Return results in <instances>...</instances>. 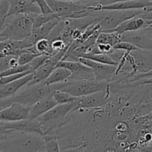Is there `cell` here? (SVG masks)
<instances>
[{
	"label": "cell",
	"instance_id": "cell-1",
	"mask_svg": "<svg viewBox=\"0 0 152 152\" xmlns=\"http://www.w3.org/2000/svg\"><path fill=\"white\" fill-rule=\"evenodd\" d=\"M111 97L97 108H77L59 131L61 151H143L152 134L151 97L145 86L110 85Z\"/></svg>",
	"mask_w": 152,
	"mask_h": 152
},
{
	"label": "cell",
	"instance_id": "cell-2",
	"mask_svg": "<svg viewBox=\"0 0 152 152\" xmlns=\"http://www.w3.org/2000/svg\"><path fill=\"white\" fill-rule=\"evenodd\" d=\"M0 151H45L44 137L36 132H15L0 141Z\"/></svg>",
	"mask_w": 152,
	"mask_h": 152
},
{
	"label": "cell",
	"instance_id": "cell-3",
	"mask_svg": "<svg viewBox=\"0 0 152 152\" xmlns=\"http://www.w3.org/2000/svg\"><path fill=\"white\" fill-rule=\"evenodd\" d=\"M54 90L45 80L34 84L27 83L14 96L7 99H0V108H4L13 102L31 106L38 101L53 95Z\"/></svg>",
	"mask_w": 152,
	"mask_h": 152
},
{
	"label": "cell",
	"instance_id": "cell-4",
	"mask_svg": "<svg viewBox=\"0 0 152 152\" xmlns=\"http://www.w3.org/2000/svg\"><path fill=\"white\" fill-rule=\"evenodd\" d=\"M37 13H21L7 18L5 25L0 35V40H22L32 33L33 20Z\"/></svg>",
	"mask_w": 152,
	"mask_h": 152
},
{
	"label": "cell",
	"instance_id": "cell-5",
	"mask_svg": "<svg viewBox=\"0 0 152 152\" xmlns=\"http://www.w3.org/2000/svg\"><path fill=\"white\" fill-rule=\"evenodd\" d=\"M74 108V101L69 103L57 104L45 114L37 117L42 129V134L58 135L59 129L65 124L67 116Z\"/></svg>",
	"mask_w": 152,
	"mask_h": 152
},
{
	"label": "cell",
	"instance_id": "cell-6",
	"mask_svg": "<svg viewBox=\"0 0 152 152\" xmlns=\"http://www.w3.org/2000/svg\"><path fill=\"white\" fill-rule=\"evenodd\" d=\"M108 84L109 83L108 82L99 81L96 79H91L68 81L50 86L54 91L62 90L68 92L76 97H81L105 90L108 88Z\"/></svg>",
	"mask_w": 152,
	"mask_h": 152
},
{
	"label": "cell",
	"instance_id": "cell-7",
	"mask_svg": "<svg viewBox=\"0 0 152 152\" xmlns=\"http://www.w3.org/2000/svg\"><path fill=\"white\" fill-rule=\"evenodd\" d=\"M145 11L144 9L134 10H96V16L100 22V31H110L127 19L139 16Z\"/></svg>",
	"mask_w": 152,
	"mask_h": 152
},
{
	"label": "cell",
	"instance_id": "cell-8",
	"mask_svg": "<svg viewBox=\"0 0 152 152\" xmlns=\"http://www.w3.org/2000/svg\"><path fill=\"white\" fill-rule=\"evenodd\" d=\"M54 13H57L62 18H70L72 15L88 8L93 3L89 1H69V0H46Z\"/></svg>",
	"mask_w": 152,
	"mask_h": 152
},
{
	"label": "cell",
	"instance_id": "cell-9",
	"mask_svg": "<svg viewBox=\"0 0 152 152\" xmlns=\"http://www.w3.org/2000/svg\"><path fill=\"white\" fill-rule=\"evenodd\" d=\"M78 61L93 70L96 80L109 83L116 78L117 65L101 63L84 57H79Z\"/></svg>",
	"mask_w": 152,
	"mask_h": 152
},
{
	"label": "cell",
	"instance_id": "cell-10",
	"mask_svg": "<svg viewBox=\"0 0 152 152\" xmlns=\"http://www.w3.org/2000/svg\"><path fill=\"white\" fill-rule=\"evenodd\" d=\"M110 97H111V90L108 84V88L105 90L77 98L74 101V106H75L74 109L92 108L102 106L109 101Z\"/></svg>",
	"mask_w": 152,
	"mask_h": 152
},
{
	"label": "cell",
	"instance_id": "cell-11",
	"mask_svg": "<svg viewBox=\"0 0 152 152\" xmlns=\"http://www.w3.org/2000/svg\"><path fill=\"white\" fill-rule=\"evenodd\" d=\"M68 48L55 53V54L51 55L50 58L42 66H40L39 68H37L33 72L34 76H33L32 80L28 83L34 84V83H39L43 80H45L48 78V77L51 74L52 71L57 67L59 62L62 60Z\"/></svg>",
	"mask_w": 152,
	"mask_h": 152
},
{
	"label": "cell",
	"instance_id": "cell-12",
	"mask_svg": "<svg viewBox=\"0 0 152 152\" xmlns=\"http://www.w3.org/2000/svg\"><path fill=\"white\" fill-rule=\"evenodd\" d=\"M57 67L67 68L71 72V77L67 82L95 79L93 70L79 61L62 60L58 64Z\"/></svg>",
	"mask_w": 152,
	"mask_h": 152
},
{
	"label": "cell",
	"instance_id": "cell-13",
	"mask_svg": "<svg viewBox=\"0 0 152 152\" xmlns=\"http://www.w3.org/2000/svg\"><path fill=\"white\" fill-rule=\"evenodd\" d=\"M152 7V0H125L117 1L112 4L102 5L96 1L92 4L91 8L94 10H134V9H144Z\"/></svg>",
	"mask_w": 152,
	"mask_h": 152
},
{
	"label": "cell",
	"instance_id": "cell-14",
	"mask_svg": "<svg viewBox=\"0 0 152 152\" xmlns=\"http://www.w3.org/2000/svg\"><path fill=\"white\" fill-rule=\"evenodd\" d=\"M30 106L13 102L8 106L0 110V120L5 122L20 121L29 115Z\"/></svg>",
	"mask_w": 152,
	"mask_h": 152
},
{
	"label": "cell",
	"instance_id": "cell-15",
	"mask_svg": "<svg viewBox=\"0 0 152 152\" xmlns=\"http://www.w3.org/2000/svg\"><path fill=\"white\" fill-rule=\"evenodd\" d=\"M121 41L132 43L140 49H152V36L142 29L132 32H126L120 35Z\"/></svg>",
	"mask_w": 152,
	"mask_h": 152
},
{
	"label": "cell",
	"instance_id": "cell-16",
	"mask_svg": "<svg viewBox=\"0 0 152 152\" xmlns=\"http://www.w3.org/2000/svg\"><path fill=\"white\" fill-rule=\"evenodd\" d=\"M7 17L21 13H41L38 4L30 0H8Z\"/></svg>",
	"mask_w": 152,
	"mask_h": 152
},
{
	"label": "cell",
	"instance_id": "cell-17",
	"mask_svg": "<svg viewBox=\"0 0 152 152\" xmlns=\"http://www.w3.org/2000/svg\"><path fill=\"white\" fill-rule=\"evenodd\" d=\"M33 73L10 83L0 86V99H7L14 96L24 86L29 83L33 78Z\"/></svg>",
	"mask_w": 152,
	"mask_h": 152
},
{
	"label": "cell",
	"instance_id": "cell-18",
	"mask_svg": "<svg viewBox=\"0 0 152 152\" xmlns=\"http://www.w3.org/2000/svg\"><path fill=\"white\" fill-rule=\"evenodd\" d=\"M57 104V102L55 100L53 95L44 98L30 106L29 115L28 118L31 120L37 118L42 114H45L47 111L56 106Z\"/></svg>",
	"mask_w": 152,
	"mask_h": 152
},
{
	"label": "cell",
	"instance_id": "cell-19",
	"mask_svg": "<svg viewBox=\"0 0 152 152\" xmlns=\"http://www.w3.org/2000/svg\"><path fill=\"white\" fill-rule=\"evenodd\" d=\"M61 19H62V17H56L48 22L47 23L41 25L39 28L33 29L31 34L28 37V40L33 45H35V43L40 39L48 38Z\"/></svg>",
	"mask_w": 152,
	"mask_h": 152
},
{
	"label": "cell",
	"instance_id": "cell-20",
	"mask_svg": "<svg viewBox=\"0 0 152 152\" xmlns=\"http://www.w3.org/2000/svg\"><path fill=\"white\" fill-rule=\"evenodd\" d=\"M145 25V20L140 16H134L133 18L124 21L114 29L111 30V32H117L119 34H123L126 32L139 31Z\"/></svg>",
	"mask_w": 152,
	"mask_h": 152
},
{
	"label": "cell",
	"instance_id": "cell-21",
	"mask_svg": "<svg viewBox=\"0 0 152 152\" xmlns=\"http://www.w3.org/2000/svg\"><path fill=\"white\" fill-rule=\"evenodd\" d=\"M71 72L68 69L62 67H56L45 80L48 85L65 83L71 77Z\"/></svg>",
	"mask_w": 152,
	"mask_h": 152
},
{
	"label": "cell",
	"instance_id": "cell-22",
	"mask_svg": "<svg viewBox=\"0 0 152 152\" xmlns=\"http://www.w3.org/2000/svg\"><path fill=\"white\" fill-rule=\"evenodd\" d=\"M121 41L120 34L117 32L111 31H100L97 37L96 43H104V44L111 45L114 47L116 44Z\"/></svg>",
	"mask_w": 152,
	"mask_h": 152
},
{
	"label": "cell",
	"instance_id": "cell-23",
	"mask_svg": "<svg viewBox=\"0 0 152 152\" xmlns=\"http://www.w3.org/2000/svg\"><path fill=\"white\" fill-rule=\"evenodd\" d=\"M99 33H100V30L96 31L93 35L91 36L86 41H84L80 45L77 46L73 52H76V53H89L92 50V48L94 47L95 45L96 44V40H97V37L99 36Z\"/></svg>",
	"mask_w": 152,
	"mask_h": 152
},
{
	"label": "cell",
	"instance_id": "cell-24",
	"mask_svg": "<svg viewBox=\"0 0 152 152\" xmlns=\"http://www.w3.org/2000/svg\"><path fill=\"white\" fill-rule=\"evenodd\" d=\"M45 151H61L59 143V136L56 134L43 135Z\"/></svg>",
	"mask_w": 152,
	"mask_h": 152
},
{
	"label": "cell",
	"instance_id": "cell-25",
	"mask_svg": "<svg viewBox=\"0 0 152 152\" xmlns=\"http://www.w3.org/2000/svg\"><path fill=\"white\" fill-rule=\"evenodd\" d=\"M56 17H62V16L57 13H49V14L37 13L34 16V20H33V28H34V29L39 28L41 25L47 23L48 22Z\"/></svg>",
	"mask_w": 152,
	"mask_h": 152
},
{
	"label": "cell",
	"instance_id": "cell-26",
	"mask_svg": "<svg viewBox=\"0 0 152 152\" xmlns=\"http://www.w3.org/2000/svg\"><path fill=\"white\" fill-rule=\"evenodd\" d=\"M36 50L40 54L53 55V49H52L50 42L48 38H43L39 39L34 45Z\"/></svg>",
	"mask_w": 152,
	"mask_h": 152
},
{
	"label": "cell",
	"instance_id": "cell-27",
	"mask_svg": "<svg viewBox=\"0 0 152 152\" xmlns=\"http://www.w3.org/2000/svg\"><path fill=\"white\" fill-rule=\"evenodd\" d=\"M53 96L58 104L69 103V102H74L78 98L70 94L68 92L64 91L62 90L54 91L53 94Z\"/></svg>",
	"mask_w": 152,
	"mask_h": 152
},
{
	"label": "cell",
	"instance_id": "cell-28",
	"mask_svg": "<svg viewBox=\"0 0 152 152\" xmlns=\"http://www.w3.org/2000/svg\"><path fill=\"white\" fill-rule=\"evenodd\" d=\"M8 0H1L0 1V35L3 31L7 18V13L9 10Z\"/></svg>",
	"mask_w": 152,
	"mask_h": 152
},
{
	"label": "cell",
	"instance_id": "cell-29",
	"mask_svg": "<svg viewBox=\"0 0 152 152\" xmlns=\"http://www.w3.org/2000/svg\"><path fill=\"white\" fill-rule=\"evenodd\" d=\"M28 70H33L31 69L29 64H27V65H19L18 66L14 67V68H9V69L6 70V71H3V72L0 73V77H6V76L11 75V74H19V73L25 72V71H28ZM33 71H34V70H33Z\"/></svg>",
	"mask_w": 152,
	"mask_h": 152
},
{
	"label": "cell",
	"instance_id": "cell-30",
	"mask_svg": "<svg viewBox=\"0 0 152 152\" xmlns=\"http://www.w3.org/2000/svg\"><path fill=\"white\" fill-rule=\"evenodd\" d=\"M50 56H51V55L39 54L37 56H36V57L29 63L31 69H33L34 71L37 70V68H39L40 66H42V65L50 58Z\"/></svg>",
	"mask_w": 152,
	"mask_h": 152
},
{
	"label": "cell",
	"instance_id": "cell-31",
	"mask_svg": "<svg viewBox=\"0 0 152 152\" xmlns=\"http://www.w3.org/2000/svg\"><path fill=\"white\" fill-rule=\"evenodd\" d=\"M114 48L115 50H124L126 52L131 53L133 50L138 49V48L137 46H135L134 44H132V43L129 42L120 41V42H118L114 46Z\"/></svg>",
	"mask_w": 152,
	"mask_h": 152
},
{
	"label": "cell",
	"instance_id": "cell-32",
	"mask_svg": "<svg viewBox=\"0 0 152 152\" xmlns=\"http://www.w3.org/2000/svg\"><path fill=\"white\" fill-rule=\"evenodd\" d=\"M36 3L38 4L39 7L40 9V11H41V13H43V14H49V13H54L46 0H37Z\"/></svg>",
	"mask_w": 152,
	"mask_h": 152
},
{
	"label": "cell",
	"instance_id": "cell-33",
	"mask_svg": "<svg viewBox=\"0 0 152 152\" xmlns=\"http://www.w3.org/2000/svg\"><path fill=\"white\" fill-rule=\"evenodd\" d=\"M136 82L138 84H148V85H151L152 86V75L148 76V77H143V78H141L140 80H137Z\"/></svg>",
	"mask_w": 152,
	"mask_h": 152
},
{
	"label": "cell",
	"instance_id": "cell-34",
	"mask_svg": "<svg viewBox=\"0 0 152 152\" xmlns=\"http://www.w3.org/2000/svg\"><path fill=\"white\" fill-rule=\"evenodd\" d=\"M121 1H125V0H99L98 2H99V4H102V5H105V4H112V3Z\"/></svg>",
	"mask_w": 152,
	"mask_h": 152
},
{
	"label": "cell",
	"instance_id": "cell-35",
	"mask_svg": "<svg viewBox=\"0 0 152 152\" xmlns=\"http://www.w3.org/2000/svg\"><path fill=\"white\" fill-rule=\"evenodd\" d=\"M142 31H145V33L148 34L149 35L152 36V24H148V25H146L145 26H144L143 28H142Z\"/></svg>",
	"mask_w": 152,
	"mask_h": 152
},
{
	"label": "cell",
	"instance_id": "cell-36",
	"mask_svg": "<svg viewBox=\"0 0 152 152\" xmlns=\"http://www.w3.org/2000/svg\"><path fill=\"white\" fill-rule=\"evenodd\" d=\"M7 137H8V135L4 134H2V133H0V141H1V140H3L6 139Z\"/></svg>",
	"mask_w": 152,
	"mask_h": 152
},
{
	"label": "cell",
	"instance_id": "cell-37",
	"mask_svg": "<svg viewBox=\"0 0 152 152\" xmlns=\"http://www.w3.org/2000/svg\"><path fill=\"white\" fill-rule=\"evenodd\" d=\"M146 116L148 117V118L151 119V120H152V103H151V108H150L149 114H148V115H146Z\"/></svg>",
	"mask_w": 152,
	"mask_h": 152
},
{
	"label": "cell",
	"instance_id": "cell-38",
	"mask_svg": "<svg viewBox=\"0 0 152 152\" xmlns=\"http://www.w3.org/2000/svg\"><path fill=\"white\" fill-rule=\"evenodd\" d=\"M69 1H86V0H69ZM95 1H99V0H95Z\"/></svg>",
	"mask_w": 152,
	"mask_h": 152
},
{
	"label": "cell",
	"instance_id": "cell-39",
	"mask_svg": "<svg viewBox=\"0 0 152 152\" xmlns=\"http://www.w3.org/2000/svg\"><path fill=\"white\" fill-rule=\"evenodd\" d=\"M30 1H33V2H36V1H37V0H30Z\"/></svg>",
	"mask_w": 152,
	"mask_h": 152
},
{
	"label": "cell",
	"instance_id": "cell-40",
	"mask_svg": "<svg viewBox=\"0 0 152 152\" xmlns=\"http://www.w3.org/2000/svg\"><path fill=\"white\" fill-rule=\"evenodd\" d=\"M1 109H2V108H0V110H1Z\"/></svg>",
	"mask_w": 152,
	"mask_h": 152
},
{
	"label": "cell",
	"instance_id": "cell-41",
	"mask_svg": "<svg viewBox=\"0 0 152 152\" xmlns=\"http://www.w3.org/2000/svg\"><path fill=\"white\" fill-rule=\"evenodd\" d=\"M1 1V0H0V1Z\"/></svg>",
	"mask_w": 152,
	"mask_h": 152
}]
</instances>
